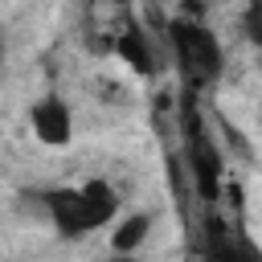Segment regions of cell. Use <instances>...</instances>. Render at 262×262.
<instances>
[{"label": "cell", "instance_id": "cell-1", "mask_svg": "<svg viewBox=\"0 0 262 262\" xmlns=\"http://www.w3.org/2000/svg\"><path fill=\"white\" fill-rule=\"evenodd\" d=\"M45 209L53 217V225L66 233V237H82L98 225H106L119 209V196L106 180H90L82 188H57L45 196Z\"/></svg>", "mask_w": 262, "mask_h": 262}, {"label": "cell", "instance_id": "cell-2", "mask_svg": "<svg viewBox=\"0 0 262 262\" xmlns=\"http://www.w3.org/2000/svg\"><path fill=\"white\" fill-rule=\"evenodd\" d=\"M172 45H176V57L192 82H213L221 74V45L205 25L172 20Z\"/></svg>", "mask_w": 262, "mask_h": 262}, {"label": "cell", "instance_id": "cell-3", "mask_svg": "<svg viewBox=\"0 0 262 262\" xmlns=\"http://www.w3.org/2000/svg\"><path fill=\"white\" fill-rule=\"evenodd\" d=\"M184 131H188V160H192V176L205 201H217L221 192V156L209 143V135L201 131V119H192V111H184Z\"/></svg>", "mask_w": 262, "mask_h": 262}, {"label": "cell", "instance_id": "cell-4", "mask_svg": "<svg viewBox=\"0 0 262 262\" xmlns=\"http://www.w3.org/2000/svg\"><path fill=\"white\" fill-rule=\"evenodd\" d=\"M74 123H70V106L61 102V98H41L37 106H33V131H37V139L41 143H49V147H61V143H70V131Z\"/></svg>", "mask_w": 262, "mask_h": 262}, {"label": "cell", "instance_id": "cell-5", "mask_svg": "<svg viewBox=\"0 0 262 262\" xmlns=\"http://www.w3.org/2000/svg\"><path fill=\"white\" fill-rule=\"evenodd\" d=\"M115 49H119V57L123 61H131L139 74H151V49H147V37L131 25V29H123L119 33V41H115Z\"/></svg>", "mask_w": 262, "mask_h": 262}, {"label": "cell", "instance_id": "cell-6", "mask_svg": "<svg viewBox=\"0 0 262 262\" xmlns=\"http://www.w3.org/2000/svg\"><path fill=\"white\" fill-rule=\"evenodd\" d=\"M209 250H213V262H254L250 250H237L225 233V225L217 217H209Z\"/></svg>", "mask_w": 262, "mask_h": 262}, {"label": "cell", "instance_id": "cell-7", "mask_svg": "<svg viewBox=\"0 0 262 262\" xmlns=\"http://www.w3.org/2000/svg\"><path fill=\"white\" fill-rule=\"evenodd\" d=\"M147 217L143 213H135V217H127L119 229H115V237H111V246H115V254H127V250H135L143 237H147Z\"/></svg>", "mask_w": 262, "mask_h": 262}]
</instances>
